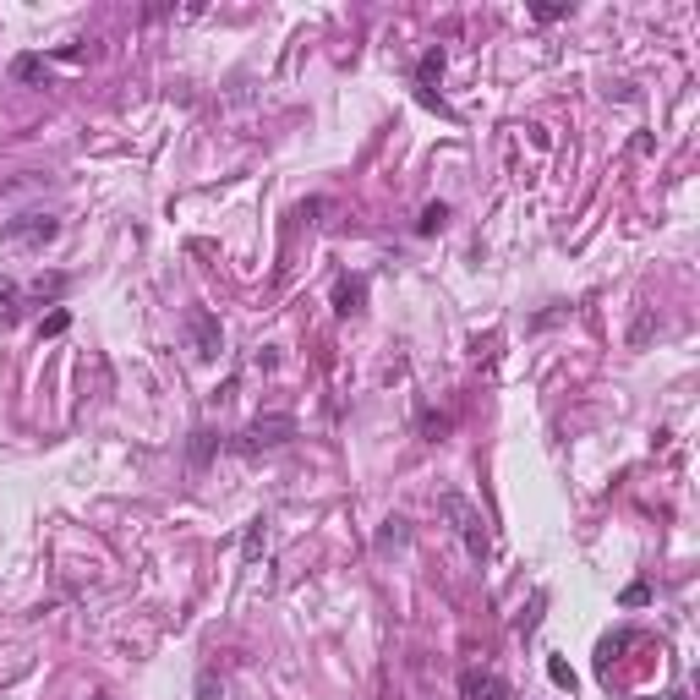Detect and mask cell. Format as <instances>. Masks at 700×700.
<instances>
[{"label":"cell","mask_w":700,"mask_h":700,"mask_svg":"<svg viewBox=\"0 0 700 700\" xmlns=\"http://www.w3.org/2000/svg\"><path fill=\"white\" fill-rule=\"evenodd\" d=\"M460 695L465 700H509V679L493 668H465L460 673Z\"/></svg>","instance_id":"cell-5"},{"label":"cell","mask_w":700,"mask_h":700,"mask_svg":"<svg viewBox=\"0 0 700 700\" xmlns=\"http://www.w3.org/2000/svg\"><path fill=\"white\" fill-rule=\"evenodd\" d=\"M55 236H61V219L55 214H17L6 230H0L6 247H50Z\"/></svg>","instance_id":"cell-3"},{"label":"cell","mask_w":700,"mask_h":700,"mask_svg":"<svg viewBox=\"0 0 700 700\" xmlns=\"http://www.w3.org/2000/svg\"><path fill=\"white\" fill-rule=\"evenodd\" d=\"M361 307H367V279H361V274H340V279H334V312H340V318H356Z\"/></svg>","instance_id":"cell-7"},{"label":"cell","mask_w":700,"mask_h":700,"mask_svg":"<svg viewBox=\"0 0 700 700\" xmlns=\"http://www.w3.org/2000/svg\"><path fill=\"white\" fill-rule=\"evenodd\" d=\"M186 340H192V356H197V361H219V345H225V334H219V318L197 307L192 318H186Z\"/></svg>","instance_id":"cell-4"},{"label":"cell","mask_w":700,"mask_h":700,"mask_svg":"<svg viewBox=\"0 0 700 700\" xmlns=\"http://www.w3.org/2000/svg\"><path fill=\"white\" fill-rule=\"evenodd\" d=\"M66 285H72V279H66V274H39V279H33V296H39V301H55V296H66Z\"/></svg>","instance_id":"cell-12"},{"label":"cell","mask_w":700,"mask_h":700,"mask_svg":"<svg viewBox=\"0 0 700 700\" xmlns=\"http://www.w3.org/2000/svg\"><path fill=\"white\" fill-rule=\"evenodd\" d=\"M263 547H268V520L258 515V520L247 525V536H241V564H258Z\"/></svg>","instance_id":"cell-9"},{"label":"cell","mask_w":700,"mask_h":700,"mask_svg":"<svg viewBox=\"0 0 700 700\" xmlns=\"http://www.w3.org/2000/svg\"><path fill=\"white\" fill-rule=\"evenodd\" d=\"M531 17L536 22H558V17H569V6L564 0H542V6H531Z\"/></svg>","instance_id":"cell-17"},{"label":"cell","mask_w":700,"mask_h":700,"mask_svg":"<svg viewBox=\"0 0 700 700\" xmlns=\"http://www.w3.org/2000/svg\"><path fill=\"white\" fill-rule=\"evenodd\" d=\"M66 329H72V312H66V307H55L50 318L39 323V340H55V334H66Z\"/></svg>","instance_id":"cell-14"},{"label":"cell","mask_w":700,"mask_h":700,"mask_svg":"<svg viewBox=\"0 0 700 700\" xmlns=\"http://www.w3.org/2000/svg\"><path fill=\"white\" fill-rule=\"evenodd\" d=\"M301 427H296V416H285V411H274V416H258V422H247L236 433V454H263V449H279V443H290Z\"/></svg>","instance_id":"cell-2"},{"label":"cell","mask_w":700,"mask_h":700,"mask_svg":"<svg viewBox=\"0 0 700 700\" xmlns=\"http://www.w3.org/2000/svg\"><path fill=\"white\" fill-rule=\"evenodd\" d=\"M17 301H22V285L11 274H0V312L11 318V312H17Z\"/></svg>","instance_id":"cell-15"},{"label":"cell","mask_w":700,"mask_h":700,"mask_svg":"<svg viewBox=\"0 0 700 700\" xmlns=\"http://www.w3.org/2000/svg\"><path fill=\"white\" fill-rule=\"evenodd\" d=\"M668 700H684V695H668Z\"/></svg>","instance_id":"cell-21"},{"label":"cell","mask_w":700,"mask_h":700,"mask_svg":"<svg viewBox=\"0 0 700 700\" xmlns=\"http://www.w3.org/2000/svg\"><path fill=\"white\" fill-rule=\"evenodd\" d=\"M11 77H17V83H44V77H50V61H44V55H17V61H11Z\"/></svg>","instance_id":"cell-10"},{"label":"cell","mask_w":700,"mask_h":700,"mask_svg":"<svg viewBox=\"0 0 700 700\" xmlns=\"http://www.w3.org/2000/svg\"><path fill=\"white\" fill-rule=\"evenodd\" d=\"M547 679H553L558 690H575V673H569V662H558V657H547Z\"/></svg>","instance_id":"cell-16"},{"label":"cell","mask_w":700,"mask_h":700,"mask_svg":"<svg viewBox=\"0 0 700 700\" xmlns=\"http://www.w3.org/2000/svg\"><path fill=\"white\" fill-rule=\"evenodd\" d=\"M646 602H651V586H640V580H635V586L624 591V608H646Z\"/></svg>","instance_id":"cell-19"},{"label":"cell","mask_w":700,"mask_h":700,"mask_svg":"<svg viewBox=\"0 0 700 700\" xmlns=\"http://www.w3.org/2000/svg\"><path fill=\"white\" fill-rule=\"evenodd\" d=\"M225 690H219V679L214 673H197V700H219Z\"/></svg>","instance_id":"cell-18"},{"label":"cell","mask_w":700,"mask_h":700,"mask_svg":"<svg viewBox=\"0 0 700 700\" xmlns=\"http://www.w3.org/2000/svg\"><path fill=\"white\" fill-rule=\"evenodd\" d=\"M443 219H449V208H443V203H427L422 219H416V236H433V230H443Z\"/></svg>","instance_id":"cell-13"},{"label":"cell","mask_w":700,"mask_h":700,"mask_svg":"<svg viewBox=\"0 0 700 700\" xmlns=\"http://www.w3.org/2000/svg\"><path fill=\"white\" fill-rule=\"evenodd\" d=\"M405 542H411V520L389 515V520H383V531H378V553H394V547H405Z\"/></svg>","instance_id":"cell-8"},{"label":"cell","mask_w":700,"mask_h":700,"mask_svg":"<svg viewBox=\"0 0 700 700\" xmlns=\"http://www.w3.org/2000/svg\"><path fill=\"white\" fill-rule=\"evenodd\" d=\"M438 515L454 525V536L465 542V553L476 558V564H487V553H493V536H487V515L471 504L465 493H443L438 498Z\"/></svg>","instance_id":"cell-1"},{"label":"cell","mask_w":700,"mask_h":700,"mask_svg":"<svg viewBox=\"0 0 700 700\" xmlns=\"http://www.w3.org/2000/svg\"><path fill=\"white\" fill-rule=\"evenodd\" d=\"M438 83H443V50H427L422 61H416V93H422V104H433V110H443Z\"/></svg>","instance_id":"cell-6"},{"label":"cell","mask_w":700,"mask_h":700,"mask_svg":"<svg viewBox=\"0 0 700 700\" xmlns=\"http://www.w3.org/2000/svg\"><path fill=\"white\" fill-rule=\"evenodd\" d=\"M214 449H219V433H214V427H197V433H192V465H208V460H214Z\"/></svg>","instance_id":"cell-11"},{"label":"cell","mask_w":700,"mask_h":700,"mask_svg":"<svg viewBox=\"0 0 700 700\" xmlns=\"http://www.w3.org/2000/svg\"><path fill=\"white\" fill-rule=\"evenodd\" d=\"M83 700H110V695H99V690H93V695H83Z\"/></svg>","instance_id":"cell-20"}]
</instances>
